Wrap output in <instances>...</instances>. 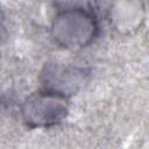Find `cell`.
I'll return each mask as SVG.
<instances>
[{
  "label": "cell",
  "instance_id": "cell-1",
  "mask_svg": "<svg viewBox=\"0 0 149 149\" xmlns=\"http://www.w3.org/2000/svg\"><path fill=\"white\" fill-rule=\"evenodd\" d=\"M54 24L55 38L64 48H83L94 38V17L85 10H66L56 17Z\"/></svg>",
  "mask_w": 149,
  "mask_h": 149
},
{
  "label": "cell",
  "instance_id": "cell-2",
  "mask_svg": "<svg viewBox=\"0 0 149 149\" xmlns=\"http://www.w3.org/2000/svg\"><path fill=\"white\" fill-rule=\"evenodd\" d=\"M68 112L65 95L52 92H38L29 97L23 105V116L33 127H48L61 122Z\"/></svg>",
  "mask_w": 149,
  "mask_h": 149
}]
</instances>
